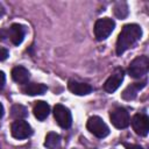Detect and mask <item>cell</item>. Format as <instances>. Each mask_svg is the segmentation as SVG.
Listing matches in <instances>:
<instances>
[{
    "instance_id": "1",
    "label": "cell",
    "mask_w": 149,
    "mask_h": 149,
    "mask_svg": "<svg viewBox=\"0 0 149 149\" xmlns=\"http://www.w3.org/2000/svg\"><path fill=\"white\" fill-rule=\"evenodd\" d=\"M142 36V29L136 23H129L122 27L118 41H116V55H122L126 50L133 48L141 38Z\"/></svg>"
},
{
    "instance_id": "2",
    "label": "cell",
    "mask_w": 149,
    "mask_h": 149,
    "mask_svg": "<svg viewBox=\"0 0 149 149\" xmlns=\"http://www.w3.org/2000/svg\"><path fill=\"white\" fill-rule=\"evenodd\" d=\"M115 28V22L109 17H102L95 21L94 24V36L97 41L106 40Z\"/></svg>"
},
{
    "instance_id": "3",
    "label": "cell",
    "mask_w": 149,
    "mask_h": 149,
    "mask_svg": "<svg viewBox=\"0 0 149 149\" xmlns=\"http://www.w3.org/2000/svg\"><path fill=\"white\" fill-rule=\"evenodd\" d=\"M149 58L144 55L134 58L128 66V74L133 78H141L148 72Z\"/></svg>"
},
{
    "instance_id": "4",
    "label": "cell",
    "mask_w": 149,
    "mask_h": 149,
    "mask_svg": "<svg viewBox=\"0 0 149 149\" xmlns=\"http://www.w3.org/2000/svg\"><path fill=\"white\" fill-rule=\"evenodd\" d=\"M109 119L113 126L118 129L127 128L130 123V116L125 107H115L109 113Z\"/></svg>"
},
{
    "instance_id": "5",
    "label": "cell",
    "mask_w": 149,
    "mask_h": 149,
    "mask_svg": "<svg viewBox=\"0 0 149 149\" xmlns=\"http://www.w3.org/2000/svg\"><path fill=\"white\" fill-rule=\"evenodd\" d=\"M86 127L90 130V133H92L94 136L99 139H104L109 134L108 126L104 122V120L100 116H97V115H93L87 120Z\"/></svg>"
},
{
    "instance_id": "6",
    "label": "cell",
    "mask_w": 149,
    "mask_h": 149,
    "mask_svg": "<svg viewBox=\"0 0 149 149\" xmlns=\"http://www.w3.org/2000/svg\"><path fill=\"white\" fill-rule=\"evenodd\" d=\"M10 133L13 137L17 140H23L33 134V128L24 120H15L10 126Z\"/></svg>"
},
{
    "instance_id": "7",
    "label": "cell",
    "mask_w": 149,
    "mask_h": 149,
    "mask_svg": "<svg viewBox=\"0 0 149 149\" xmlns=\"http://www.w3.org/2000/svg\"><path fill=\"white\" fill-rule=\"evenodd\" d=\"M54 116L55 120L57 121V123L62 127V128H69L72 123V115L71 112L69 111L68 107L57 104L54 107Z\"/></svg>"
},
{
    "instance_id": "8",
    "label": "cell",
    "mask_w": 149,
    "mask_h": 149,
    "mask_svg": "<svg viewBox=\"0 0 149 149\" xmlns=\"http://www.w3.org/2000/svg\"><path fill=\"white\" fill-rule=\"evenodd\" d=\"M132 127L134 132L140 136H147L149 132V119L143 113H136L132 120Z\"/></svg>"
},
{
    "instance_id": "9",
    "label": "cell",
    "mask_w": 149,
    "mask_h": 149,
    "mask_svg": "<svg viewBox=\"0 0 149 149\" xmlns=\"http://www.w3.org/2000/svg\"><path fill=\"white\" fill-rule=\"evenodd\" d=\"M123 70L121 68H118L113 71V73L108 77V79L105 81L104 84V90L108 93H113L114 91H116L119 88V86L121 85L122 80H123Z\"/></svg>"
},
{
    "instance_id": "10",
    "label": "cell",
    "mask_w": 149,
    "mask_h": 149,
    "mask_svg": "<svg viewBox=\"0 0 149 149\" xmlns=\"http://www.w3.org/2000/svg\"><path fill=\"white\" fill-rule=\"evenodd\" d=\"M7 37L10 40V42L14 44V45H19L22 43L23 38H24V34H26V30H24V27L19 24V23H13L7 30Z\"/></svg>"
},
{
    "instance_id": "11",
    "label": "cell",
    "mask_w": 149,
    "mask_h": 149,
    "mask_svg": "<svg viewBox=\"0 0 149 149\" xmlns=\"http://www.w3.org/2000/svg\"><path fill=\"white\" fill-rule=\"evenodd\" d=\"M68 87L72 93L77 94V95H86V94L91 93L93 90L91 85H88L86 83H80V81H77L73 79L69 80Z\"/></svg>"
},
{
    "instance_id": "12",
    "label": "cell",
    "mask_w": 149,
    "mask_h": 149,
    "mask_svg": "<svg viewBox=\"0 0 149 149\" xmlns=\"http://www.w3.org/2000/svg\"><path fill=\"white\" fill-rule=\"evenodd\" d=\"M146 83L147 81L144 80V81H141V83H133V84L128 85L123 90V92L121 93L122 99H125V100H133V99H135L136 95H137V92L146 86Z\"/></svg>"
},
{
    "instance_id": "13",
    "label": "cell",
    "mask_w": 149,
    "mask_h": 149,
    "mask_svg": "<svg viewBox=\"0 0 149 149\" xmlns=\"http://www.w3.org/2000/svg\"><path fill=\"white\" fill-rule=\"evenodd\" d=\"M33 113L35 115V118L40 121H43L44 119H47V116L49 115L50 113V107L49 105L43 101V100H40V101H36L34 107H33Z\"/></svg>"
},
{
    "instance_id": "14",
    "label": "cell",
    "mask_w": 149,
    "mask_h": 149,
    "mask_svg": "<svg viewBox=\"0 0 149 149\" xmlns=\"http://www.w3.org/2000/svg\"><path fill=\"white\" fill-rule=\"evenodd\" d=\"M12 78L17 84H27L30 78V73L23 66H15L12 70Z\"/></svg>"
},
{
    "instance_id": "15",
    "label": "cell",
    "mask_w": 149,
    "mask_h": 149,
    "mask_svg": "<svg viewBox=\"0 0 149 149\" xmlns=\"http://www.w3.org/2000/svg\"><path fill=\"white\" fill-rule=\"evenodd\" d=\"M48 87L44 84H37V83H30V84H26L22 87V92L27 95H40V94H44L47 92Z\"/></svg>"
},
{
    "instance_id": "16",
    "label": "cell",
    "mask_w": 149,
    "mask_h": 149,
    "mask_svg": "<svg viewBox=\"0 0 149 149\" xmlns=\"http://www.w3.org/2000/svg\"><path fill=\"white\" fill-rule=\"evenodd\" d=\"M44 146L48 149H57L61 146V136H59V134H57L55 132L48 133L47 136H45Z\"/></svg>"
},
{
    "instance_id": "17",
    "label": "cell",
    "mask_w": 149,
    "mask_h": 149,
    "mask_svg": "<svg viewBox=\"0 0 149 149\" xmlns=\"http://www.w3.org/2000/svg\"><path fill=\"white\" fill-rule=\"evenodd\" d=\"M113 13L120 20L126 19L128 16V13H129L128 5L125 1H118V2H115V5L113 6Z\"/></svg>"
},
{
    "instance_id": "18",
    "label": "cell",
    "mask_w": 149,
    "mask_h": 149,
    "mask_svg": "<svg viewBox=\"0 0 149 149\" xmlns=\"http://www.w3.org/2000/svg\"><path fill=\"white\" fill-rule=\"evenodd\" d=\"M10 115L15 120H22L23 118H26L28 115V111L23 105L16 104V105H13V107L10 109Z\"/></svg>"
},
{
    "instance_id": "19",
    "label": "cell",
    "mask_w": 149,
    "mask_h": 149,
    "mask_svg": "<svg viewBox=\"0 0 149 149\" xmlns=\"http://www.w3.org/2000/svg\"><path fill=\"white\" fill-rule=\"evenodd\" d=\"M8 57V50L0 47V61H5Z\"/></svg>"
},
{
    "instance_id": "20",
    "label": "cell",
    "mask_w": 149,
    "mask_h": 149,
    "mask_svg": "<svg viewBox=\"0 0 149 149\" xmlns=\"http://www.w3.org/2000/svg\"><path fill=\"white\" fill-rule=\"evenodd\" d=\"M123 147L126 149H144L143 147H141L139 144H133V143H123Z\"/></svg>"
},
{
    "instance_id": "21",
    "label": "cell",
    "mask_w": 149,
    "mask_h": 149,
    "mask_svg": "<svg viewBox=\"0 0 149 149\" xmlns=\"http://www.w3.org/2000/svg\"><path fill=\"white\" fill-rule=\"evenodd\" d=\"M5 81H6V76L2 71H0V90L5 86Z\"/></svg>"
},
{
    "instance_id": "22",
    "label": "cell",
    "mask_w": 149,
    "mask_h": 149,
    "mask_svg": "<svg viewBox=\"0 0 149 149\" xmlns=\"http://www.w3.org/2000/svg\"><path fill=\"white\" fill-rule=\"evenodd\" d=\"M5 14V8L2 6V3H0V16H2Z\"/></svg>"
},
{
    "instance_id": "23",
    "label": "cell",
    "mask_w": 149,
    "mask_h": 149,
    "mask_svg": "<svg viewBox=\"0 0 149 149\" xmlns=\"http://www.w3.org/2000/svg\"><path fill=\"white\" fill-rule=\"evenodd\" d=\"M3 115V106H2V104L0 102V118Z\"/></svg>"
}]
</instances>
